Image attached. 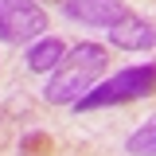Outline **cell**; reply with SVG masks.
I'll list each match as a JSON object with an SVG mask.
<instances>
[{
    "instance_id": "3",
    "label": "cell",
    "mask_w": 156,
    "mask_h": 156,
    "mask_svg": "<svg viewBox=\"0 0 156 156\" xmlns=\"http://www.w3.org/2000/svg\"><path fill=\"white\" fill-rule=\"evenodd\" d=\"M47 31V16L35 0H0V39L4 43H31Z\"/></svg>"
},
{
    "instance_id": "5",
    "label": "cell",
    "mask_w": 156,
    "mask_h": 156,
    "mask_svg": "<svg viewBox=\"0 0 156 156\" xmlns=\"http://www.w3.org/2000/svg\"><path fill=\"white\" fill-rule=\"evenodd\" d=\"M105 31H109V43L121 47V51H152L156 47V27L148 23V20L133 16V12L121 20V23L105 27Z\"/></svg>"
},
{
    "instance_id": "8",
    "label": "cell",
    "mask_w": 156,
    "mask_h": 156,
    "mask_svg": "<svg viewBox=\"0 0 156 156\" xmlns=\"http://www.w3.org/2000/svg\"><path fill=\"white\" fill-rule=\"evenodd\" d=\"M20 148H23V156H51V136L47 133H27Z\"/></svg>"
},
{
    "instance_id": "1",
    "label": "cell",
    "mask_w": 156,
    "mask_h": 156,
    "mask_svg": "<svg viewBox=\"0 0 156 156\" xmlns=\"http://www.w3.org/2000/svg\"><path fill=\"white\" fill-rule=\"evenodd\" d=\"M109 62V51L98 47V43H78V47H66V55L58 62L47 86H43V98L51 105H74L82 94H90L98 86V78Z\"/></svg>"
},
{
    "instance_id": "7",
    "label": "cell",
    "mask_w": 156,
    "mask_h": 156,
    "mask_svg": "<svg viewBox=\"0 0 156 156\" xmlns=\"http://www.w3.org/2000/svg\"><path fill=\"white\" fill-rule=\"evenodd\" d=\"M125 148L133 156H156V121L144 125V129H136V133L125 140Z\"/></svg>"
},
{
    "instance_id": "6",
    "label": "cell",
    "mask_w": 156,
    "mask_h": 156,
    "mask_svg": "<svg viewBox=\"0 0 156 156\" xmlns=\"http://www.w3.org/2000/svg\"><path fill=\"white\" fill-rule=\"evenodd\" d=\"M62 55H66V39L39 35V39H31V47H27V66L43 74V70H55L58 62H62Z\"/></svg>"
},
{
    "instance_id": "2",
    "label": "cell",
    "mask_w": 156,
    "mask_h": 156,
    "mask_svg": "<svg viewBox=\"0 0 156 156\" xmlns=\"http://www.w3.org/2000/svg\"><path fill=\"white\" fill-rule=\"evenodd\" d=\"M156 94V62H144V66H125L117 70L113 78L98 82L90 94H82L74 101L78 113H90V109H109V105H129V101H140V98Z\"/></svg>"
},
{
    "instance_id": "4",
    "label": "cell",
    "mask_w": 156,
    "mask_h": 156,
    "mask_svg": "<svg viewBox=\"0 0 156 156\" xmlns=\"http://www.w3.org/2000/svg\"><path fill=\"white\" fill-rule=\"evenodd\" d=\"M62 16L74 23H90V27H113L129 16V8L121 0H58Z\"/></svg>"
},
{
    "instance_id": "9",
    "label": "cell",
    "mask_w": 156,
    "mask_h": 156,
    "mask_svg": "<svg viewBox=\"0 0 156 156\" xmlns=\"http://www.w3.org/2000/svg\"><path fill=\"white\" fill-rule=\"evenodd\" d=\"M47 4H51V0H47Z\"/></svg>"
}]
</instances>
